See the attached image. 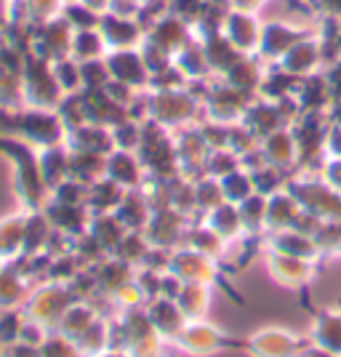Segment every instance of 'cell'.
I'll return each instance as SVG.
<instances>
[{
	"label": "cell",
	"mask_w": 341,
	"mask_h": 357,
	"mask_svg": "<svg viewBox=\"0 0 341 357\" xmlns=\"http://www.w3.org/2000/svg\"><path fill=\"white\" fill-rule=\"evenodd\" d=\"M107 178H112L123 190H139L142 187V163L134 152L112 149L107 155Z\"/></svg>",
	"instance_id": "ba28073f"
},
{
	"label": "cell",
	"mask_w": 341,
	"mask_h": 357,
	"mask_svg": "<svg viewBox=\"0 0 341 357\" xmlns=\"http://www.w3.org/2000/svg\"><path fill=\"white\" fill-rule=\"evenodd\" d=\"M262 155H264L267 165H275V168H288V165H294V160H298L294 134H288V131H275V134L264 136Z\"/></svg>",
	"instance_id": "30bf717a"
},
{
	"label": "cell",
	"mask_w": 341,
	"mask_h": 357,
	"mask_svg": "<svg viewBox=\"0 0 341 357\" xmlns=\"http://www.w3.org/2000/svg\"><path fill=\"white\" fill-rule=\"evenodd\" d=\"M24 227H27V219L22 216L0 222V259H11L16 253H22L19 248L24 245Z\"/></svg>",
	"instance_id": "4fadbf2b"
},
{
	"label": "cell",
	"mask_w": 341,
	"mask_h": 357,
	"mask_svg": "<svg viewBox=\"0 0 341 357\" xmlns=\"http://www.w3.org/2000/svg\"><path fill=\"white\" fill-rule=\"evenodd\" d=\"M24 320H27V314L16 312V310H3L0 312V347H8V344L19 342Z\"/></svg>",
	"instance_id": "2e32d148"
},
{
	"label": "cell",
	"mask_w": 341,
	"mask_h": 357,
	"mask_svg": "<svg viewBox=\"0 0 341 357\" xmlns=\"http://www.w3.org/2000/svg\"><path fill=\"white\" fill-rule=\"evenodd\" d=\"M38 357H80L73 339H67L59 331H51L38 347Z\"/></svg>",
	"instance_id": "9a60e30c"
},
{
	"label": "cell",
	"mask_w": 341,
	"mask_h": 357,
	"mask_svg": "<svg viewBox=\"0 0 341 357\" xmlns=\"http://www.w3.org/2000/svg\"><path fill=\"white\" fill-rule=\"evenodd\" d=\"M323 181H326L333 192L341 195V158H331L323 165Z\"/></svg>",
	"instance_id": "e0dca14e"
},
{
	"label": "cell",
	"mask_w": 341,
	"mask_h": 357,
	"mask_svg": "<svg viewBox=\"0 0 341 357\" xmlns=\"http://www.w3.org/2000/svg\"><path fill=\"white\" fill-rule=\"evenodd\" d=\"M206 224L224 240V243L240 238V235L245 232V229H243V222H240V211L235 203H222V206L211 208L206 216Z\"/></svg>",
	"instance_id": "8fae6325"
},
{
	"label": "cell",
	"mask_w": 341,
	"mask_h": 357,
	"mask_svg": "<svg viewBox=\"0 0 341 357\" xmlns=\"http://www.w3.org/2000/svg\"><path fill=\"white\" fill-rule=\"evenodd\" d=\"M219 184H222V195L227 203H243L245 197H251L256 190H253V178L251 174H245L243 168L238 171H232V174H227V176L219 178Z\"/></svg>",
	"instance_id": "5bb4252c"
},
{
	"label": "cell",
	"mask_w": 341,
	"mask_h": 357,
	"mask_svg": "<svg viewBox=\"0 0 341 357\" xmlns=\"http://www.w3.org/2000/svg\"><path fill=\"white\" fill-rule=\"evenodd\" d=\"M0 126L6 131L19 134L22 142H32L38 147L61 144L64 123L48 112H24V115H0Z\"/></svg>",
	"instance_id": "3957f363"
},
{
	"label": "cell",
	"mask_w": 341,
	"mask_h": 357,
	"mask_svg": "<svg viewBox=\"0 0 341 357\" xmlns=\"http://www.w3.org/2000/svg\"><path fill=\"white\" fill-rule=\"evenodd\" d=\"M208 301H211V285L206 283H184L176 296L179 310L187 317V323L190 320H203Z\"/></svg>",
	"instance_id": "7c38bea8"
},
{
	"label": "cell",
	"mask_w": 341,
	"mask_h": 357,
	"mask_svg": "<svg viewBox=\"0 0 341 357\" xmlns=\"http://www.w3.org/2000/svg\"><path fill=\"white\" fill-rule=\"evenodd\" d=\"M269 261V275L285 288H294V291H304L307 283L312 280V261L307 259H296V256H285V253H267Z\"/></svg>",
	"instance_id": "8992f818"
},
{
	"label": "cell",
	"mask_w": 341,
	"mask_h": 357,
	"mask_svg": "<svg viewBox=\"0 0 341 357\" xmlns=\"http://www.w3.org/2000/svg\"><path fill=\"white\" fill-rule=\"evenodd\" d=\"M310 344V336L301 339L282 328H264L248 336V355L251 357H298Z\"/></svg>",
	"instance_id": "5b68a950"
},
{
	"label": "cell",
	"mask_w": 341,
	"mask_h": 357,
	"mask_svg": "<svg viewBox=\"0 0 341 357\" xmlns=\"http://www.w3.org/2000/svg\"><path fill=\"white\" fill-rule=\"evenodd\" d=\"M310 342L323 347L333 355H341V310H320L315 312Z\"/></svg>",
	"instance_id": "9c48e42d"
},
{
	"label": "cell",
	"mask_w": 341,
	"mask_h": 357,
	"mask_svg": "<svg viewBox=\"0 0 341 357\" xmlns=\"http://www.w3.org/2000/svg\"><path fill=\"white\" fill-rule=\"evenodd\" d=\"M147 314L149 320H152V326H155V331L163 336L165 344L174 342L179 333H181V328L187 326V317L181 314V310H179V304L174 298H165V296L152 298L147 304Z\"/></svg>",
	"instance_id": "52a82bcc"
},
{
	"label": "cell",
	"mask_w": 341,
	"mask_h": 357,
	"mask_svg": "<svg viewBox=\"0 0 341 357\" xmlns=\"http://www.w3.org/2000/svg\"><path fill=\"white\" fill-rule=\"evenodd\" d=\"M0 152L8 155L11 163L16 165V195H19L22 206L27 211H43L45 197H48V187L43 184L40 160L32 152V147L24 144L22 139L0 136Z\"/></svg>",
	"instance_id": "6da1fadb"
},
{
	"label": "cell",
	"mask_w": 341,
	"mask_h": 357,
	"mask_svg": "<svg viewBox=\"0 0 341 357\" xmlns=\"http://www.w3.org/2000/svg\"><path fill=\"white\" fill-rule=\"evenodd\" d=\"M0 357H6V352H3V347H0Z\"/></svg>",
	"instance_id": "ffe728a7"
},
{
	"label": "cell",
	"mask_w": 341,
	"mask_h": 357,
	"mask_svg": "<svg viewBox=\"0 0 341 357\" xmlns=\"http://www.w3.org/2000/svg\"><path fill=\"white\" fill-rule=\"evenodd\" d=\"M171 347L181 349L184 355L192 357H213V355H235V352H245L248 355V339H238L222 333L219 328L208 326L203 320H190L181 328Z\"/></svg>",
	"instance_id": "7a4b0ae2"
},
{
	"label": "cell",
	"mask_w": 341,
	"mask_h": 357,
	"mask_svg": "<svg viewBox=\"0 0 341 357\" xmlns=\"http://www.w3.org/2000/svg\"><path fill=\"white\" fill-rule=\"evenodd\" d=\"M96 357H134V355H128L126 349H112V347H109V349H104L102 355H96Z\"/></svg>",
	"instance_id": "d6986e66"
},
{
	"label": "cell",
	"mask_w": 341,
	"mask_h": 357,
	"mask_svg": "<svg viewBox=\"0 0 341 357\" xmlns=\"http://www.w3.org/2000/svg\"><path fill=\"white\" fill-rule=\"evenodd\" d=\"M298 357H341V355H333V352H328L323 347H317V344H307L304 349H301V355Z\"/></svg>",
	"instance_id": "ac0fdd59"
},
{
	"label": "cell",
	"mask_w": 341,
	"mask_h": 357,
	"mask_svg": "<svg viewBox=\"0 0 341 357\" xmlns=\"http://www.w3.org/2000/svg\"><path fill=\"white\" fill-rule=\"evenodd\" d=\"M75 301H77V298H75V294L70 291V285L51 283V285H45V288H38V294H32L30 301H27V312L24 314L51 333V331L59 328L64 312L73 307Z\"/></svg>",
	"instance_id": "277c9868"
}]
</instances>
